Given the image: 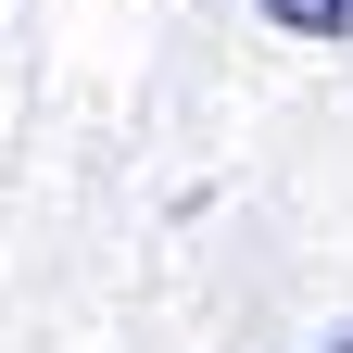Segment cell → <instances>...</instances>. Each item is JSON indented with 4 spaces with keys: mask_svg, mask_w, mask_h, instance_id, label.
I'll list each match as a JSON object with an SVG mask.
<instances>
[{
    "mask_svg": "<svg viewBox=\"0 0 353 353\" xmlns=\"http://www.w3.org/2000/svg\"><path fill=\"white\" fill-rule=\"evenodd\" d=\"M265 26H290V38H353V0H252Z\"/></svg>",
    "mask_w": 353,
    "mask_h": 353,
    "instance_id": "cell-1",
    "label": "cell"
},
{
    "mask_svg": "<svg viewBox=\"0 0 353 353\" xmlns=\"http://www.w3.org/2000/svg\"><path fill=\"white\" fill-rule=\"evenodd\" d=\"M316 353H353V328H341V341H316Z\"/></svg>",
    "mask_w": 353,
    "mask_h": 353,
    "instance_id": "cell-2",
    "label": "cell"
}]
</instances>
